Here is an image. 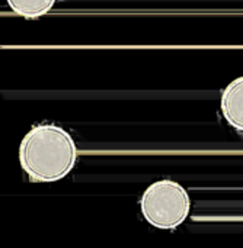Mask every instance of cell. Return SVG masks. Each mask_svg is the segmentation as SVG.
Masks as SVG:
<instances>
[{"label": "cell", "mask_w": 243, "mask_h": 248, "mask_svg": "<svg viewBox=\"0 0 243 248\" xmlns=\"http://www.w3.org/2000/svg\"><path fill=\"white\" fill-rule=\"evenodd\" d=\"M220 109L226 122L243 132V76L226 86L220 99Z\"/></svg>", "instance_id": "3"}, {"label": "cell", "mask_w": 243, "mask_h": 248, "mask_svg": "<svg viewBox=\"0 0 243 248\" xmlns=\"http://www.w3.org/2000/svg\"><path fill=\"white\" fill-rule=\"evenodd\" d=\"M143 218L157 230H175L190 215L191 199L184 186L174 180H159L150 185L141 199Z\"/></svg>", "instance_id": "2"}, {"label": "cell", "mask_w": 243, "mask_h": 248, "mask_svg": "<svg viewBox=\"0 0 243 248\" xmlns=\"http://www.w3.org/2000/svg\"><path fill=\"white\" fill-rule=\"evenodd\" d=\"M19 161L32 182L51 183L66 177L77 161L71 135L52 124L35 125L22 140Z\"/></svg>", "instance_id": "1"}, {"label": "cell", "mask_w": 243, "mask_h": 248, "mask_svg": "<svg viewBox=\"0 0 243 248\" xmlns=\"http://www.w3.org/2000/svg\"><path fill=\"white\" fill-rule=\"evenodd\" d=\"M9 7L28 19H35L47 15L55 4L57 0H6Z\"/></svg>", "instance_id": "4"}]
</instances>
